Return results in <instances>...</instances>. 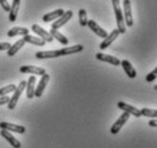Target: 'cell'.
Wrapping results in <instances>:
<instances>
[{"label":"cell","instance_id":"6da1fadb","mask_svg":"<svg viewBox=\"0 0 157 148\" xmlns=\"http://www.w3.org/2000/svg\"><path fill=\"white\" fill-rule=\"evenodd\" d=\"M83 50L82 45H74L72 47H64L58 50H48V51H38L36 53V57L38 59H47V58H56L60 56H67V55L81 53Z\"/></svg>","mask_w":157,"mask_h":148},{"label":"cell","instance_id":"7a4b0ae2","mask_svg":"<svg viewBox=\"0 0 157 148\" xmlns=\"http://www.w3.org/2000/svg\"><path fill=\"white\" fill-rule=\"evenodd\" d=\"M113 9H114L115 18H116V24H117V30L120 34H124L126 31V26L124 24V18H123V10L121 8L120 0H112Z\"/></svg>","mask_w":157,"mask_h":148},{"label":"cell","instance_id":"3957f363","mask_svg":"<svg viewBox=\"0 0 157 148\" xmlns=\"http://www.w3.org/2000/svg\"><path fill=\"white\" fill-rule=\"evenodd\" d=\"M25 86H26V81H21L20 84L16 87L15 91H14V95H13V97L9 99V101H8V108L9 109H14L16 107V105H17V101L20 100V97L21 95H22V92L24 91V89H25Z\"/></svg>","mask_w":157,"mask_h":148},{"label":"cell","instance_id":"277c9868","mask_svg":"<svg viewBox=\"0 0 157 148\" xmlns=\"http://www.w3.org/2000/svg\"><path fill=\"white\" fill-rule=\"evenodd\" d=\"M123 14H124V24L125 26L131 27L133 25V16H132V9H131V1L130 0H123Z\"/></svg>","mask_w":157,"mask_h":148},{"label":"cell","instance_id":"5b68a950","mask_svg":"<svg viewBox=\"0 0 157 148\" xmlns=\"http://www.w3.org/2000/svg\"><path fill=\"white\" fill-rule=\"evenodd\" d=\"M129 119H130V114L124 112V113L122 114L121 116L116 120V122H115L114 124L112 125V128H110V133H112V134H116V133L120 132V130L123 128V125L125 124L126 122L129 121Z\"/></svg>","mask_w":157,"mask_h":148},{"label":"cell","instance_id":"8992f818","mask_svg":"<svg viewBox=\"0 0 157 148\" xmlns=\"http://www.w3.org/2000/svg\"><path fill=\"white\" fill-rule=\"evenodd\" d=\"M72 17H73V12L72 10H67V12H64V14L60 17H58L57 20L52 23V25H51V29H55V30H57V29H59V27L64 26L65 24L68 22V21L71 20Z\"/></svg>","mask_w":157,"mask_h":148},{"label":"cell","instance_id":"52a82bcc","mask_svg":"<svg viewBox=\"0 0 157 148\" xmlns=\"http://www.w3.org/2000/svg\"><path fill=\"white\" fill-rule=\"evenodd\" d=\"M31 30L34 32L36 34L39 35L42 40H44L46 42H51V41L54 40V38L50 35V33H49L48 31H46V30H44L43 27L40 26V25H38V24H33L31 27Z\"/></svg>","mask_w":157,"mask_h":148},{"label":"cell","instance_id":"ba28073f","mask_svg":"<svg viewBox=\"0 0 157 148\" xmlns=\"http://www.w3.org/2000/svg\"><path fill=\"white\" fill-rule=\"evenodd\" d=\"M49 79H50V76H49V74H47V73H44L43 75H41V79H40L39 83H38V87H36V90H34V97L40 98L42 96L43 91H44L46 87H47V83H48V81H49Z\"/></svg>","mask_w":157,"mask_h":148},{"label":"cell","instance_id":"9c48e42d","mask_svg":"<svg viewBox=\"0 0 157 148\" xmlns=\"http://www.w3.org/2000/svg\"><path fill=\"white\" fill-rule=\"evenodd\" d=\"M20 72L23 74H34V75H43L46 73V70L42 68V67H38V66H33V65H24V66H21Z\"/></svg>","mask_w":157,"mask_h":148},{"label":"cell","instance_id":"30bf717a","mask_svg":"<svg viewBox=\"0 0 157 148\" xmlns=\"http://www.w3.org/2000/svg\"><path fill=\"white\" fill-rule=\"evenodd\" d=\"M118 35H120V32H118L117 29H115V30H113V31L110 32L109 34H107V37L104 39V41H102L100 45H99V48L101 49V50H104V49H106V48H108L112 45V43L114 42L115 39L117 38Z\"/></svg>","mask_w":157,"mask_h":148},{"label":"cell","instance_id":"8fae6325","mask_svg":"<svg viewBox=\"0 0 157 148\" xmlns=\"http://www.w3.org/2000/svg\"><path fill=\"white\" fill-rule=\"evenodd\" d=\"M117 107L122 111H124L126 113H129L130 115H133L136 117H140L141 116V113H140V109L136 108L133 106L129 105V104H126L124 101H118L117 103Z\"/></svg>","mask_w":157,"mask_h":148},{"label":"cell","instance_id":"7c38bea8","mask_svg":"<svg viewBox=\"0 0 157 148\" xmlns=\"http://www.w3.org/2000/svg\"><path fill=\"white\" fill-rule=\"evenodd\" d=\"M96 58L98 59V60H101V62L108 63L110 65H114V66H120L121 65V60L118 58H116L115 56H110V55L98 53V54L96 55Z\"/></svg>","mask_w":157,"mask_h":148},{"label":"cell","instance_id":"4fadbf2b","mask_svg":"<svg viewBox=\"0 0 157 148\" xmlns=\"http://www.w3.org/2000/svg\"><path fill=\"white\" fill-rule=\"evenodd\" d=\"M0 129L7 130L9 132H16V133H24L26 129L23 125L13 124V123H8V122H1L0 123Z\"/></svg>","mask_w":157,"mask_h":148},{"label":"cell","instance_id":"5bb4252c","mask_svg":"<svg viewBox=\"0 0 157 148\" xmlns=\"http://www.w3.org/2000/svg\"><path fill=\"white\" fill-rule=\"evenodd\" d=\"M86 26L89 27L91 31L94 32V34H97L98 37H100V38H104V39H105V38L107 37V34H108V33H107V32L105 31L104 29H101V27L99 26L98 24L96 23L94 21H92V20L88 21V23H86Z\"/></svg>","mask_w":157,"mask_h":148},{"label":"cell","instance_id":"9a60e30c","mask_svg":"<svg viewBox=\"0 0 157 148\" xmlns=\"http://www.w3.org/2000/svg\"><path fill=\"white\" fill-rule=\"evenodd\" d=\"M0 133H1V137H4L5 139L9 142V144L12 145L14 148H21V142L20 140H17L15 137L13 136L12 133L9 132V131H7V130H4V129H1V131H0Z\"/></svg>","mask_w":157,"mask_h":148},{"label":"cell","instance_id":"2e32d148","mask_svg":"<svg viewBox=\"0 0 157 148\" xmlns=\"http://www.w3.org/2000/svg\"><path fill=\"white\" fill-rule=\"evenodd\" d=\"M121 65L123 67V70L125 72V74L131 79L137 78V71L134 70V67L132 66V64L128 60V59H123L121 62Z\"/></svg>","mask_w":157,"mask_h":148},{"label":"cell","instance_id":"e0dca14e","mask_svg":"<svg viewBox=\"0 0 157 148\" xmlns=\"http://www.w3.org/2000/svg\"><path fill=\"white\" fill-rule=\"evenodd\" d=\"M36 79L34 75H32L29 78V81L26 82V97L29 99H32V98L34 97V90H36Z\"/></svg>","mask_w":157,"mask_h":148},{"label":"cell","instance_id":"ac0fdd59","mask_svg":"<svg viewBox=\"0 0 157 148\" xmlns=\"http://www.w3.org/2000/svg\"><path fill=\"white\" fill-rule=\"evenodd\" d=\"M20 4L21 0H13V4L9 9V21L10 22H15L17 18V14L20 10Z\"/></svg>","mask_w":157,"mask_h":148},{"label":"cell","instance_id":"d6986e66","mask_svg":"<svg viewBox=\"0 0 157 148\" xmlns=\"http://www.w3.org/2000/svg\"><path fill=\"white\" fill-rule=\"evenodd\" d=\"M63 14H64V10L62 9V8H59V9L54 10V12L48 13V14H46V15H43L42 21L43 22H46V23H48V22H51V21H54V20H57V18L60 17Z\"/></svg>","mask_w":157,"mask_h":148},{"label":"cell","instance_id":"ffe728a7","mask_svg":"<svg viewBox=\"0 0 157 148\" xmlns=\"http://www.w3.org/2000/svg\"><path fill=\"white\" fill-rule=\"evenodd\" d=\"M49 33H50V35L52 37V38H54V39H56L59 43H62L63 46H66L67 43H68V39H67V38L64 34H62V33H60L58 30H55V29H50Z\"/></svg>","mask_w":157,"mask_h":148},{"label":"cell","instance_id":"44dd1931","mask_svg":"<svg viewBox=\"0 0 157 148\" xmlns=\"http://www.w3.org/2000/svg\"><path fill=\"white\" fill-rule=\"evenodd\" d=\"M24 45H25V41H24L23 39L18 40V41H16L13 46H10V48L9 49H7V56H9V57H13V56H15L18 51H20V49L22 47H23Z\"/></svg>","mask_w":157,"mask_h":148},{"label":"cell","instance_id":"7402d4cb","mask_svg":"<svg viewBox=\"0 0 157 148\" xmlns=\"http://www.w3.org/2000/svg\"><path fill=\"white\" fill-rule=\"evenodd\" d=\"M23 40L25 42L31 43V45H36V46H39V47H43V46L46 45V41H44V40H42L41 38H36L34 35H30V34L24 35Z\"/></svg>","mask_w":157,"mask_h":148},{"label":"cell","instance_id":"603a6c76","mask_svg":"<svg viewBox=\"0 0 157 148\" xmlns=\"http://www.w3.org/2000/svg\"><path fill=\"white\" fill-rule=\"evenodd\" d=\"M26 34H29V29H26V27H20V26L12 27L7 32V35L9 38H13V37H16V35H26Z\"/></svg>","mask_w":157,"mask_h":148},{"label":"cell","instance_id":"cb8c5ba5","mask_svg":"<svg viewBox=\"0 0 157 148\" xmlns=\"http://www.w3.org/2000/svg\"><path fill=\"white\" fill-rule=\"evenodd\" d=\"M140 113H141V115H144V116H146V117H151V119L157 117L156 109H151V108H147V107H145V108L140 109Z\"/></svg>","mask_w":157,"mask_h":148},{"label":"cell","instance_id":"d4e9b609","mask_svg":"<svg viewBox=\"0 0 157 148\" xmlns=\"http://www.w3.org/2000/svg\"><path fill=\"white\" fill-rule=\"evenodd\" d=\"M78 21H80V25L81 26H86V23H88V18H86V10L81 8L78 10Z\"/></svg>","mask_w":157,"mask_h":148},{"label":"cell","instance_id":"484cf974","mask_svg":"<svg viewBox=\"0 0 157 148\" xmlns=\"http://www.w3.org/2000/svg\"><path fill=\"white\" fill-rule=\"evenodd\" d=\"M15 89H16L15 84H9V86L4 87V88L0 89V96H7V95L10 94V92H14Z\"/></svg>","mask_w":157,"mask_h":148},{"label":"cell","instance_id":"4316f807","mask_svg":"<svg viewBox=\"0 0 157 148\" xmlns=\"http://www.w3.org/2000/svg\"><path fill=\"white\" fill-rule=\"evenodd\" d=\"M156 76H157V68L153 70L150 72L149 74H147V76H146V81L147 82H154L156 80Z\"/></svg>","mask_w":157,"mask_h":148},{"label":"cell","instance_id":"83f0119b","mask_svg":"<svg viewBox=\"0 0 157 148\" xmlns=\"http://www.w3.org/2000/svg\"><path fill=\"white\" fill-rule=\"evenodd\" d=\"M0 6L5 12H9V9H10V5L8 4L7 0H0Z\"/></svg>","mask_w":157,"mask_h":148},{"label":"cell","instance_id":"f1b7e54d","mask_svg":"<svg viewBox=\"0 0 157 148\" xmlns=\"http://www.w3.org/2000/svg\"><path fill=\"white\" fill-rule=\"evenodd\" d=\"M10 48V43L9 42H0V51L7 50Z\"/></svg>","mask_w":157,"mask_h":148},{"label":"cell","instance_id":"f546056e","mask_svg":"<svg viewBox=\"0 0 157 148\" xmlns=\"http://www.w3.org/2000/svg\"><path fill=\"white\" fill-rule=\"evenodd\" d=\"M9 99H10V98L8 97V96H0V106L5 105V104H8Z\"/></svg>","mask_w":157,"mask_h":148},{"label":"cell","instance_id":"4dcf8cb0","mask_svg":"<svg viewBox=\"0 0 157 148\" xmlns=\"http://www.w3.org/2000/svg\"><path fill=\"white\" fill-rule=\"evenodd\" d=\"M149 125L150 127H153V128H156L157 127V122L155 120H150L149 121Z\"/></svg>","mask_w":157,"mask_h":148}]
</instances>
